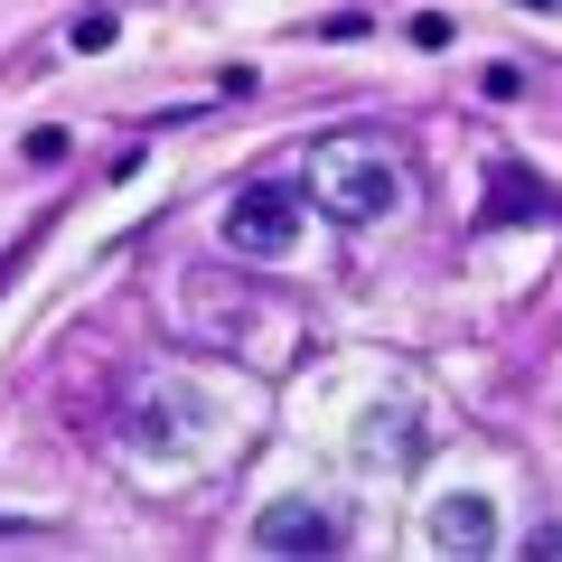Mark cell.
Returning <instances> with one entry per match:
<instances>
[{
    "label": "cell",
    "mask_w": 562,
    "mask_h": 562,
    "mask_svg": "<svg viewBox=\"0 0 562 562\" xmlns=\"http://www.w3.org/2000/svg\"><path fill=\"white\" fill-rule=\"evenodd\" d=\"M301 225H310V179H254V188L225 198L216 235H225V254H244V262H281L301 244Z\"/></svg>",
    "instance_id": "2"
},
{
    "label": "cell",
    "mask_w": 562,
    "mask_h": 562,
    "mask_svg": "<svg viewBox=\"0 0 562 562\" xmlns=\"http://www.w3.org/2000/svg\"><path fill=\"white\" fill-rule=\"evenodd\" d=\"M525 553H535V562H562V525H543V535H525Z\"/></svg>",
    "instance_id": "9"
},
{
    "label": "cell",
    "mask_w": 562,
    "mask_h": 562,
    "mask_svg": "<svg viewBox=\"0 0 562 562\" xmlns=\"http://www.w3.org/2000/svg\"><path fill=\"white\" fill-rule=\"evenodd\" d=\"M413 47H422V57H441V47H450V20H441V10H422V20H413Z\"/></svg>",
    "instance_id": "7"
},
{
    "label": "cell",
    "mask_w": 562,
    "mask_h": 562,
    "mask_svg": "<svg viewBox=\"0 0 562 562\" xmlns=\"http://www.w3.org/2000/svg\"><path fill=\"white\" fill-rule=\"evenodd\" d=\"M535 206H543V188H535V179H516V160H497V198H487V225L535 216Z\"/></svg>",
    "instance_id": "5"
},
{
    "label": "cell",
    "mask_w": 562,
    "mask_h": 562,
    "mask_svg": "<svg viewBox=\"0 0 562 562\" xmlns=\"http://www.w3.org/2000/svg\"><path fill=\"white\" fill-rule=\"evenodd\" d=\"M431 553H450V562H487V553H497V506L469 497V487H460V497H441V506H431Z\"/></svg>",
    "instance_id": "3"
},
{
    "label": "cell",
    "mask_w": 562,
    "mask_h": 562,
    "mask_svg": "<svg viewBox=\"0 0 562 562\" xmlns=\"http://www.w3.org/2000/svg\"><path fill=\"white\" fill-rule=\"evenodd\" d=\"M394 198H403V179H394V150H384V140L328 132L319 150H310V206H328L338 225H375Z\"/></svg>",
    "instance_id": "1"
},
{
    "label": "cell",
    "mask_w": 562,
    "mask_h": 562,
    "mask_svg": "<svg viewBox=\"0 0 562 562\" xmlns=\"http://www.w3.org/2000/svg\"><path fill=\"white\" fill-rule=\"evenodd\" d=\"M254 543L262 553H338V525H328L319 506H262Z\"/></svg>",
    "instance_id": "4"
},
{
    "label": "cell",
    "mask_w": 562,
    "mask_h": 562,
    "mask_svg": "<svg viewBox=\"0 0 562 562\" xmlns=\"http://www.w3.org/2000/svg\"><path fill=\"white\" fill-rule=\"evenodd\" d=\"M122 38V10H85V20H66V47L76 57H94V47H113Z\"/></svg>",
    "instance_id": "6"
},
{
    "label": "cell",
    "mask_w": 562,
    "mask_h": 562,
    "mask_svg": "<svg viewBox=\"0 0 562 562\" xmlns=\"http://www.w3.org/2000/svg\"><path fill=\"white\" fill-rule=\"evenodd\" d=\"M20 160H29V169H47V160H66V132H29V140H20Z\"/></svg>",
    "instance_id": "8"
}]
</instances>
